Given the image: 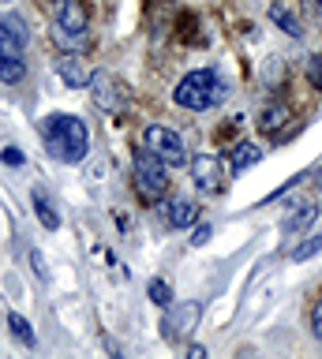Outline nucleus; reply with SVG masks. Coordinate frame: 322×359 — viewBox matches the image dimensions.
I'll list each match as a JSON object with an SVG mask.
<instances>
[{
    "instance_id": "f257e3e1",
    "label": "nucleus",
    "mask_w": 322,
    "mask_h": 359,
    "mask_svg": "<svg viewBox=\"0 0 322 359\" xmlns=\"http://www.w3.org/2000/svg\"><path fill=\"white\" fill-rule=\"evenodd\" d=\"M41 142H46L49 157H57L64 165H79L90 150L86 123L79 116H68V112H53V116L41 120Z\"/></svg>"
},
{
    "instance_id": "f03ea898",
    "label": "nucleus",
    "mask_w": 322,
    "mask_h": 359,
    "mask_svg": "<svg viewBox=\"0 0 322 359\" xmlns=\"http://www.w3.org/2000/svg\"><path fill=\"white\" fill-rule=\"evenodd\" d=\"M176 105L180 109H192V112H203V109H214L221 101L229 97L225 83L217 79V72H210V67H199V72L184 75L180 86H176Z\"/></svg>"
},
{
    "instance_id": "7ed1b4c3",
    "label": "nucleus",
    "mask_w": 322,
    "mask_h": 359,
    "mask_svg": "<svg viewBox=\"0 0 322 359\" xmlns=\"http://www.w3.org/2000/svg\"><path fill=\"white\" fill-rule=\"evenodd\" d=\"M86 30H90V11L83 0H57L53 11V38L64 53H79L86 45Z\"/></svg>"
},
{
    "instance_id": "20e7f679",
    "label": "nucleus",
    "mask_w": 322,
    "mask_h": 359,
    "mask_svg": "<svg viewBox=\"0 0 322 359\" xmlns=\"http://www.w3.org/2000/svg\"><path fill=\"white\" fill-rule=\"evenodd\" d=\"M131 172H135V191L147 202H158L165 195V187H169V172H165V161L158 154H150L147 146L135 154V161H131Z\"/></svg>"
},
{
    "instance_id": "39448f33",
    "label": "nucleus",
    "mask_w": 322,
    "mask_h": 359,
    "mask_svg": "<svg viewBox=\"0 0 322 359\" xmlns=\"http://www.w3.org/2000/svg\"><path fill=\"white\" fill-rule=\"evenodd\" d=\"M27 75V56H23V38L8 30V22H0V83L15 86Z\"/></svg>"
},
{
    "instance_id": "423d86ee",
    "label": "nucleus",
    "mask_w": 322,
    "mask_h": 359,
    "mask_svg": "<svg viewBox=\"0 0 322 359\" xmlns=\"http://www.w3.org/2000/svg\"><path fill=\"white\" fill-rule=\"evenodd\" d=\"M142 146H147L150 154H158L165 165H184V161H187L184 139H180L173 128H165V123H150L147 135H142Z\"/></svg>"
},
{
    "instance_id": "0eeeda50",
    "label": "nucleus",
    "mask_w": 322,
    "mask_h": 359,
    "mask_svg": "<svg viewBox=\"0 0 322 359\" xmlns=\"http://www.w3.org/2000/svg\"><path fill=\"white\" fill-rule=\"evenodd\" d=\"M199 314H203V307H199L195 299L165 307V337H169V341H176V337L192 333V330H195V322H199Z\"/></svg>"
},
{
    "instance_id": "6e6552de",
    "label": "nucleus",
    "mask_w": 322,
    "mask_h": 359,
    "mask_svg": "<svg viewBox=\"0 0 322 359\" xmlns=\"http://www.w3.org/2000/svg\"><path fill=\"white\" fill-rule=\"evenodd\" d=\"M192 176H195V184L203 187V191H221V184H225V165H221V157L214 154H195L192 157Z\"/></svg>"
},
{
    "instance_id": "1a4fd4ad",
    "label": "nucleus",
    "mask_w": 322,
    "mask_h": 359,
    "mask_svg": "<svg viewBox=\"0 0 322 359\" xmlns=\"http://www.w3.org/2000/svg\"><path fill=\"white\" fill-rule=\"evenodd\" d=\"M161 210H165L169 229H192L199 221V206L192 198H169V202H161Z\"/></svg>"
},
{
    "instance_id": "9d476101",
    "label": "nucleus",
    "mask_w": 322,
    "mask_h": 359,
    "mask_svg": "<svg viewBox=\"0 0 322 359\" xmlns=\"http://www.w3.org/2000/svg\"><path fill=\"white\" fill-rule=\"evenodd\" d=\"M315 217H318V206H315V202H296L293 213L281 221V232H285V236H300V232H307L311 224H315Z\"/></svg>"
},
{
    "instance_id": "9b49d317",
    "label": "nucleus",
    "mask_w": 322,
    "mask_h": 359,
    "mask_svg": "<svg viewBox=\"0 0 322 359\" xmlns=\"http://www.w3.org/2000/svg\"><path fill=\"white\" fill-rule=\"evenodd\" d=\"M90 90H94V101L102 109H120V101H124V94H120V86L109 79L105 72H98V75H90Z\"/></svg>"
},
{
    "instance_id": "f8f14e48",
    "label": "nucleus",
    "mask_w": 322,
    "mask_h": 359,
    "mask_svg": "<svg viewBox=\"0 0 322 359\" xmlns=\"http://www.w3.org/2000/svg\"><path fill=\"white\" fill-rule=\"evenodd\" d=\"M255 161H262V150H259L255 142H240L236 150H232V157H229V168L240 176V172H248Z\"/></svg>"
},
{
    "instance_id": "ddd939ff",
    "label": "nucleus",
    "mask_w": 322,
    "mask_h": 359,
    "mask_svg": "<svg viewBox=\"0 0 322 359\" xmlns=\"http://www.w3.org/2000/svg\"><path fill=\"white\" fill-rule=\"evenodd\" d=\"M30 202H34V213H38L41 229L57 232V229H60V217H57V210H53V202H49L46 191H34V195H30Z\"/></svg>"
},
{
    "instance_id": "4468645a",
    "label": "nucleus",
    "mask_w": 322,
    "mask_h": 359,
    "mask_svg": "<svg viewBox=\"0 0 322 359\" xmlns=\"http://www.w3.org/2000/svg\"><path fill=\"white\" fill-rule=\"evenodd\" d=\"M57 72H60V79L68 86H83V83H90V79H86V72H83V64L75 60L72 53H64L60 60H57Z\"/></svg>"
},
{
    "instance_id": "2eb2a0df",
    "label": "nucleus",
    "mask_w": 322,
    "mask_h": 359,
    "mask_svg": "<svg viewBox=\"0 0 322 359\" xmlns=\"http://www.w3.org/2000/svg\"><path fill=\"white\" fill-rule=\"evenodd\" d=\"M270 19H274L277 27H281V30L288 34V38H304V22H300V19H296L293 11H288V8L274 4V8H270Z\"/></svg>"
},
{
    "instance_id": "dca6fc26",
    "label": "nucleus",
    "mask_w": 322,
    "mask_h": 359,
    "mask_svg": "<svg viewBox=\"0 0 322 359\" xmlns=\"http://www.w3.org/2000/svg\"><path fill=\"white\" fill-rule=\"evenodd\" d=\"M8 330L15 333V341H19V344H27V348H34V344H38V337H34V330H30V322H27L19 311H8Z\"/></svg>"
},
{
    "instance_id": "f3484780",
    "label": "nucleus",
    "mask_w": 322,
    "mask_h": 359,
    "mask_svg": "<svg viewBox=\"0 0 322 359\" xmlns=\"http://www.w3.org/2000/svg\"><path fill=\"white\" fill-rule=\"evenodd\" d=\"M147 292H150V299L158 303V307L165 311V307H173V288H169V280H161V277H154L150 285H147Z\"/></svg>"
},
{
    "instance_id": "a211bd4d",
    "label": "nucleus",
    "mask_w": 322,
    "mask_h": 359,
    "mask_svg": "<svg viewBox=\"0 0 322 359\" xmlns=\"http://www.w3.org/2000/svg\"><path fill=\"white\" fill-rule=\"evenodd\" d=\"M318 251H322V236H307V240L293 251V262H307V258H315Z\"/></svg>"
},
{
    "instance_id": "6ab92c4d",
    "label": "nucleus",
    "mask_w": 322,
    "mask_h": 359,
    "mask_svg": "<svg viewBox=\"0 0 322 359\" xmlns=\"http://www.w3.org/2000/svg\"><path fill=\"white\" fill-rule=\"evenodd\" d=\"M285 120H288V109H285V105H281V109L274 105V109H266V112H262V120H259V123H262L266 131H277Z\"/></svg>"
},
{
    "instance_id": "aec40b11",
    "label": "nucleus",
    "mask_w": 322,
    "mask_h": 359,
    "mask_svg": "<svg viewBox=\"0 0 322 359\" xmlns=\"http://www.w3.org/2000/svg\"><path fill=\"white\" fill-rule=\"evenodd\" d=\"M307 79L322 90V53H311L307 56Z\"/></svg>"
},
{
    "instance_id": "412c9836",
    "label": "nucleus",
    "mask_w": 322,
    "mask_h": 359,
    "mask_svg": "<svg viewBox=\"0 0 322 359\" xmlns=\"http://www.w3.org/2000/svg\"><path fill=\"white\" fill-rule=\"evenodd\" d=\"M311 333H315V341L322 344V296L315 299V307H311Z\"/></svg>"
},
{
    "instance_id": "4be33fe9",
    "label": "nucleus",
    "mask_w": 322,
    "mask_h": 359,
    "mask_svg": "<svg viewBox=\"0 0 322 359\" xmlns=\"http://www.w3.org/2000/svg\"><path fill=\"white\" fill-rule=\"evenodd\" d=\"M0 161H4V165H12V168H19V165H23V150H19V146H4Z\"/></svg>"
},
{
    "instance_id": "5701e85b",
    "label": "nucleus",
    "mask_w": 322,
    "mask_h": 359,
    "mask_svg": "<svg viewBox=\"0 0 322 359\" xmlns=\"http://www.w3.org/2000/svg\"><path fill=\"white\" fill-rule=\"evenodd\" d=\"M210 240V224H195V232H192V243L195 247H203Z\"/></svg>"
},
{
    "instance_id": "b1692460",
    "label": "nucleus",
    "mask_w": 322,
    "mask_h": 359,
    "mask_svg": "<svg viewBox=\"0 0 322 359\" xmlns=\"http://www.w3.org/2000/svg\"><path fill=\"white\" fill-rule=\"evenodd\" d=\"M307 11H311V22L322 30V0H307Z\"/></svg>"
}]
</instances>
